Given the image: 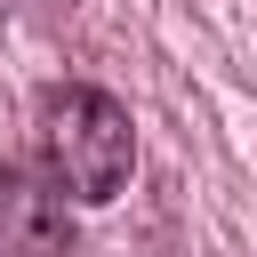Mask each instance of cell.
<instances>
[{"label":"cell","instance_id":"cell-2","mask_svg":"<svg viewBox=\"0 0 257 257\" xmlns=\"http://www.w3.org/2000/svg\"><path fill=\"white\" fill-rule=\"evenodd\" d=\"M0 257H72L64 185L32 161L0 169Z\"/></svg>","mask_w":257,"mask_h":257},{"label":"cell","instance_id":"cell-1","mask_svg":"<svg viewBox=\"0 0 257 257\" xmlns=\"http://www.w3.org/2000/svg\"><path fill=\"white\" fill-rule=\"evenodd\" d=\"M137 169V128H128V104L112 88H56L48 96V177L72 193V201H112Z\"/></svg>","mask_w":257,"mask_h":257}]
</instances>
